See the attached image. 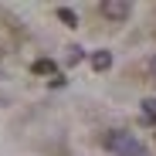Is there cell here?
<instances>
[{"mask_svg": "<svg viewBox=\"0 0 156 156\" xmlns=\"http://www.w3.org/2000/svg\"><path fill=\"white\" fill-rule=\"evenodd\" d=\"M58 20L65 24V27H78V17H75L71 7H58Z\"/></svg>", "mask_w": 156, "mask_h": 156, "instance_id": "cell-5", "label": "cell"}, {"mask_svg": "<svg viewBox=\"0 0 156 156\" xmlns=\"http://www.w3.org/2000/svg\"><path fill=\"white\" fill-rule=\"evenodd\" d=\"M149 75H153V78H156V55H153V58H149Z\"/></svg>", "mask_w": 156, "mask_h": 156, "instance_id": "cell-8", "label": "cell"}, {"mask_svg": "<svg viewBox=\"0 0 156 156\" xmlns=\"http://www.w3.org/2000/svg\"><path fill=\"white\" fill-rule=\"evenodd\" d=\"M98 10H102V17H109V20H126L129 14H133V4H129V0H102Z\"/></svg>", "mask_w": 156, "mask_h": 156, "instance_id": "cell-2", "label": "cell"}, {"mask_svg": "<svg viewBox=\"0 0 156 156\" xmlns=\"http://www.w3.org/2000/svg\"><path fill=\"white\" fill-rule=\"evenodd\" d=\"M105 149L115 153V156H146V146L136 136H129V133H109L105 136Z\"/></svg>", "mask_w": 156, "mask_h": 156, "instance_id": "cell-1", "label": "cell"}, {"mask_svg": "<svg viewBox=\"0 0 156 156\" xmlns=\"http://www.w3.org/2000/svg\"><path fill=\"white\" fill-rule=\"evenodd\" d=\"M92 68L95 71H109L112 68V51H95L92 55Z\"/></svg>", "mask_w": 156, "mask_h": 156, "instance_id": "cell-3", "label": "cell"}, {"mask_svg": "<svg viewBox=\"0 0 156 156\" xmlns=\"http://www.w3.org/2000/svg\"><path fill=\"white\" fill-rule=\"evenodd\" d=\"M143 119L156 122V98H143Z\"/></svg>", "mask_w": 156, "mask_h": 156, "instance_id": "cell-6", "label": "cell"}, {"mask_svg": "<svg viewBox=\"0 0 156 156\" xmlns=\"http://www.w3.org/2000/svg\"><path fill=\"white\" fill-rule=\"evenodd\" d=\"M31 71H34V75H51V78L58 75V68H55V61H51V58H37V61L31 65Z\"/></svg>", "mask_w": 156, "mask_h": 156, "instance_id": "cell-4", "label": "cell"}, {"mask_svg": "<svg viewBox=\"0 0 156 156\" xmlns=\"http://www.w3.org/2000/svg\"><path fill=\"white\" fill-rule=\"evenodd\" d=\"M71 55H68V65H75V61H82V48H68Z\"/></svg>", "mask_w": 156, "mask_h": 156, "instance_id": "cell-7", "label": "cell"}]
</instances>
